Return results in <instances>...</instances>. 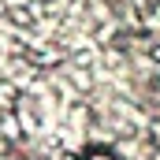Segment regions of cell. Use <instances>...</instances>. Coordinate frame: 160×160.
I'll return each instance as SVG.
<instances>
[{"label":"cell","instance_id":"cell-1","mask_svg":"<svg viewBox=\"0 0 160 160\" xmlns=\"http://www.w3.org/2000/svg\"><path fill=\"white\" fill-rule=\"evenodd\" d=\"M78 160H119V153L108 149V145H89V149H82Z\"/></svg>","mask_w":160,"mask_h":160}]
</instances>
